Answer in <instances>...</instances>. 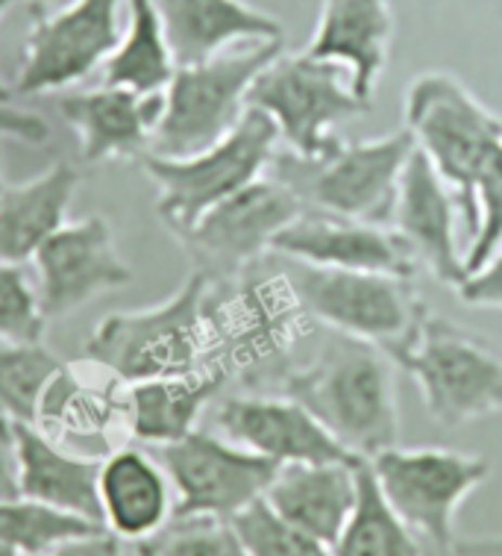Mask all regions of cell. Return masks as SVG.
I'll return each mask as SVG.
<instances>
[{
	"label": "cell",
	"mask_w": 502,
	"mask_h": 556,
	"mask_svg": "<svg viewBox=\"0 0 502 556\" xmlns=\"http://www.w3.org/2000/svg\"><path fill=\"white\" fill-rule=\"evenodd\" d=\"M285 395L359 459L400 445L397 380L379 344L332 330L318 354L285 377Z\"/></svg>",
	"instance_id": "cell-1"
},
{
	"label": "cell",
	"mask_w": 502,
	"mask_h": 556,
	"mask_svg": "<svg viewBox=\"0 0 502 556\" xmlns=\"http://www.w3.org/2000/svg\"><path fill=\"white\" fill-rule=\"evenodd\" d=\"M211 289L215 280L194 268L168 301L106 315L86 342V359L124 386L201 368L211 342Z\"/></svg>",
	"instance_id": "cell-2"
},
{
	"label": "cell",
	"mask_w": 502,
	"mask_h": 556,
	"mask_svg": "<svg viewBox=\"0 0 502 556\" xmlns=\"http://www.w3.org/2000/svg\"><path fill=\"white\" fill-rule=\"evenodd\" d=\"M406 130L450 186L471 244L479 230L476 180L502 144V115L488 110L452 74L426 72L406 89Z\"/></svg>",
	"instance_id": "cell-3"
},
{
	"label": "cell",
	"mask_w": 502,
	"mask_h": 556,
	"mask_svg": "<svg viewBox=\"0 0 502 556\" xmlns=\"http://www.w3.org/2000/svg\"><path fill=\"white\" fill-rule=\"evenodd\" d=\"M385 354L421 386L423 406L441 427L502 413V348L429 309Z\"/></svg>",
	"instance_id": "cell-4"
},
{
	"label": "cell",
	"mask_w": 502,
	"mask_h": 556,
	"mask_svg": "<svg viewBox=\"0 0 502 556\" xmlns=\"http://www.w3.org/2000/svg\"><path fill=\"white\" fill-rule=\"evenodd\" d=\"M280 130L268 112L247 106L221 142L191 156L144 153L141 172L156 186V213L173 236H182L209 213L211 206L242 192L271 168Z\"/></svg>",
	"instance_id": "cell-5"
},
{
	"label": "cell",
	"mask_w": 502,
	"mask_h": 556,
	"mask_svg": "<svg viewBox=\"0 0 502 556\" xmlns=\"http://www.w3.org/2000/svg\"><path fill=\"white\" fill-rule=\"evenodd\" d=\"M414 148V136L402 127L379 139L342 142L321 160L276 151L268 174L285 182L306 210L388 227Z\"/></svg>",
	"instance_id": "cell-6"
},
{
	"label": "cell",
	"mask_w": 502,
	"mask_h": 556,
	"mask_svg": "<svg viewBox=\"0 0 502 556\" xmlns=\"http://www.w3.org/2000/svg\"><path fill=\"white\" fill-rule=\"evenodd\" d=\"M282 53V41H250L197 65H180L165 89L153 151L191 156L221 142L242 122L253 80Z\"/></svg>",
	"instance_id": "cell-7"
},
{
	"label": "cell",
	"mask_w": 502,
	"mask_h": 556,
	"mask_svg": "<svg viewBox=\"0 0 502 556\" xmlns=\"http://www.w3.org/2000/svg\"><path fill=\"white\" fill-rule=\"evenodd\" d=\"M247 106L271 115L288 151L303 160H321L344 142L335 136V127L368 115L373 103L356 94L342 62L321 60L309 51H282L253 80Z\"/></svg>",
	"instance_id": "cell-8"
},
{
	"label": "cell",
	"mask_w": 502,
	"mask_h": 556,
	"mask_svg": "<svg viewBox=\"0 0 502 556\" xmlns=\"http://www.w3.org/2000/svg\"><path fill=\"white\" fill-rule=\"evenodd\" d=\"M285 283L300 313L335 333L356 336L388 351L412 333L426 304L409 277L376 271H344L285 260Z\"/></svg>",
	"instance_id": "cell-9"
},
{
	"label": "cell",
	"mask_w": 502,
	"mask_h": 556,
	"mask_svg": "<svg viewBox=\"0 0 502 556\" xmlns=\"http://www.w3.org/2000/svg\"><path fill=\"white\" fill-rule=\"evenodd\" d=\"M368 463L394 513L438 551H452L459 509L491 477L488 459L447 447L397 445Z\"/></svg>",
	"instance_id": "cell-10"
},
{
	"label": "cell",
	"mask_w": 502,
	"mask_h": 556,
	"mask_svg": "<svg viewBox=\"0 0 502 556\" xmlns=\"http://www.w3.org/2000/svg\"><path fill=\"white\" fill-rule=\"evenodd\" d=\"M173 485V518L232 521L265 497L280 466L235 445L221 433L191 430L171 445L153 447Z\"/></svg>",
	"instance_id": "cell-11"
},
{
	"label": "cell",
	"mask_w": 502,
	"mask_h": 556,
	"mask_svg": "<svg viewBox=\"0 0 502 556\" xmlns=\"http://www.w3.org/2000/svg\"><path fill=\"white\" fill-rule=\"evenodd\" d=\"M306 206L300 198L276 180L273 174H265L242 192L211 206L191 230L177 236L185 251L194 256V268L211 277L215 283L235 280L256 260L271 253L273 239L303 213Z\"/></svg>",
	"instance_id": "cell-12"
},
{
	"label": "cell",
	"mask_w": 502,
	"mask_h": 556,
	"mask_svg": "<svg viewBox=\"0 0 502 556\" xmlns=\"http://www.w3.org/2000/svg\"><path fill=\"white\" fill-rule=\"evenodd\" d=\"M124 0H70L33 21L24 41L15 91L48 94L86 80L103 68L121 39Z\"/></svg>",
	"instance_id": "cell-13"
},
{
	"label": "cell",
	"mask_w": 502,
	"mask_h": 556,
	"mask_svg": "<svg viewBox=\"0 0 502 556\" xmlns=\"http://www.w3.org/2000/svg\"><path fill=\"white\" fill-rule=\"evenodd\" d=\"M39 301L48 321L68 318L106 292L132 283L130 265L115 248V233L103 215L62 224L33 256Z\"/></svg>",
	"instance_id": "cell-14"
},
{
	"label": "cell",
	"mask_w": 502,
	"mask_h": 556,
	"mask_svg": "<svg viewBox=\"0 0 502 556\" xmlns=\"http://www.w3.org/2000/svg\"><path fill=\"white\" fill-rule=\"evenodd\" d=\"M215 433L265 459H273L276 466L359 459L306 406L288 395L227 397L215 409Z\"/></svg>",
	"instance_id": "cell-15"
},
{
	"label": "cell",
	"mask_w": 502,
	"mask_h": 556,
	"mask_svg": "<svg viewBox=\"0 0 502 556\" xmlns=\"http://www.w3.org/2000/svg\"><path fill=\"white\" fill-rule=\"evenodd\" d=\"M273 256L318 268L344 271H376L409 277L417 271V260L391 227L342 218V215L303 210L276 239Z\"/></svg>",
	"instance_id": "cell-16"
},
{
	"label": "cell",
	"mask_w": 502,
	"mask_h": 556,
	"mask_svg": "<svg viewBox=\"0 0 502 556\" xmlns=\"http://www.w3.org/2000/svg\"><path fill=\"white\" fill-rule=\"evenodd\" d=\"M459 218L462 215L450 186L438 177L426 153L414 148L397 189L391 230L406 242L417 265H426L443 286L452 289L467 280V265L455 236Z\"/></svg>",
	"instance_id": "cell-17"
},
{
	"label": "cell",
	"mask_w": 502,
	"mask_h": 556,
	"mask_svg": "<svg viewBox=\"0 0 502 556\" xmlns=\"http://www.w3.org/2000/svg\"><path fill=\"white\" fill-rule=\"evenodd\" d=\"M162 106L165 91L139 94L121 86L60 94L56 101L65 124L77 132L86 162H139L144 153H151Z\"/></svg>",
	"instance_id": "cell-18"
},
{
	"label": "cell",
	"mask_w": 502,
	"mask_h": 556,
	"mask_svg": "<svg viewBox=\"0 0 502 556\" xmlns=\"http://www.w3.org/2000/svg\"><path fill=\"white\" fill-rule=\"evenodd\" d=\"M98 495L106 533L124 545H141L173 521L171 477L141 447H118L103 459Z\"/></svg>",
	"instance_id": "cell-19"
},
{
	"label": "cell",
	"mask_w": 502,
	"mask_h": 556,
	"mask_svg": "<svg viewBox=\"0 0 502 556\" xmlns=\"http://www.w3.org/2000/svg\"><path fill=\"white\" fill-rule=\"evenodd\" d=\"M177 68L250 41H282V24L247 0H153Z\"/></svg>",
	"instance_id": "cell-20"
},
{
	"label": "cell",
	"mask_w": 502,
	"mask_h": 556,
	"mask_svg": "<svg viewBox=\"0 0 502 556\" xmlns=\"http://www.w3.org/2000/svg\"><path fill=\"white\" fill-rule=\"evenodd\" d=\"M394 15L388 0H323L318 30L306 51L321 60L342 62L352 89L373 103V91L388 65Z\"/></svg>",
	"instance_id": "cell-21"
},
{
	"label": "cell",
	"mask_w": 502,
	"mask_h": 556,
	"mask_svg": "<svg viewBox=\"0 0 502 556\" xmlns=\"http://www.w3.org/2000/svg\"><path fill=\"white\" fill-rule=\"evenodd\" d=\"M359 463L362 459L280 466L265 492V501L282 518L332 547L342 536L359 497Z\"/></svg>",
	"instance_id": "cell-22"
},
{
	"label": "cell",
	"mask_w": 502,
	"mask_h": 556,
	"mask_svg": "<svg viewBox=\"0 0 502 556\" xmlns=\"http://www.w3.org/2000/svg\"><path fill=\"white\" fill-rule=\"evenodd\" d=\"M227 383L221 365L206 363L185 375L151 377L127 383L121 418L132 439L144 445H171L191 430H197L203 409L215 401Z\"/></svg>",
	"instance_id": "cell-23"
},
{
	"label": "cell",
	"mask_w": 502,
	"mask_h": 556,
	"mask_svg": "<svg viewBox=\"0 0 502 556\" xmlns=\"http://www.w3.org/2000/svg\"><path fill=\"white\" fill-rule=\"evenodd\" d=\"M12 433L18 454L21 495L103 525L101 495H98L101 463L68 454L53 442L48 430L30 421H12Z\"/></svg>",
	"instance_id": "cell-24"
},
{
	"label": "cell",
	"mask_w": 502,
	"mask_h": 556,
	"mask_svg": "<svg viewBox=\"0 0 502 556\" xmlns=\"http://www.w3.org/2000/svg\"><path fill=\"white\" fill-rule=\"evenodd\" d=\"M77 172L68 162H53L48 172L30 180L0 189V260L3 263H33L62 224L77 194Z\"/></svg>",
	"instance_id": "cell-25"
},
{
	"label": "cell",
	"mask_w": 502,
	"mask_h": 556,
	"mask_svg": "<svg viewBox=\"0 0 502 556\" xmlns=\"http://www.w3.org/2000/svg\"><path fill=\"white\" fill-rule=\"evenodd\" d=\"M127 27L115 51L103 62V86H121L139 94H159L168 89L177 60L162 27L153 0H124Z\"/></svg>",
	"instance_id": "cell-26"
},
{
	"label": "cell",
	"mask_w": 502,
	"mask_h": 556,
	"mask_svg": "<svg viewBox=\"0 0 502 556\" xmlns=\"http://www.w3.org/2000/svg\"><path fill=\"white\" fill-rule=\"evenodd\" d=\"M332 556H426L423 539L406 525L379 492L371 463H359V497Z\"/></svg>",
	"instance_id": "cell-27"
},
{
	"label": "cell",
	"mask_w": 502,
	"mask_h": 556,
	"mask_svg": "<svg viewBox=\"0 0 502 556\" xmlns=\"http://www.w3.org/2000/svg\"><path fill=\"white\" fill-rule=\"evenodd\" d=\"M65 363L44 344L0 339V415L12 421H39L41 401Z\"/></svg>",
	"instance_id": "cell-28"
},
{
	"label": "cell",
	"mask_w": 502,
	"mask_h": 556,
	"mask_svg": "<svg viewBox=\"0 0 502 556\" xmlns=\"http://www.w3.org/2000/svg\"><path fill=\"white\" fill-rule=\"evenodd\" d=\"M94 533H106V527L33 497L18 495L0 501V542L15 547L21 556L41 554L62 542Z\"/></svg>",
	"instance_id": "cell-29"
},
{
	"label": "cell",
	"mask_w": 502,
	"mask_h": 556,
	"mask_svg": "<svg viewBox=\"0 0 502 556\" xmlns=\"http://www.w3.org/2000/svg\"><path fill=\"white\" fill-rule=\"evenodd\" d=\"M247 556H332V551L306 530L282 518L265 497L230 521Z\"/></svg>",
	"instance_id": "cell-30"
},
{
	"label": "cell",
	"mask_w": 502,
	"mask_h": 556,
	"mask_svg": "<svg viewBox=\"0 0 502 556\" xmlns=\"http://www.w3.org/2000/svg\"><path fill=\"white\" fill-rule=\"evenodd\" d=\"M136 556H247V551L230 521L173 518L162 533L136 545Z\"/></svg>",
	"instance_id": "cell-31"
},
{
	"label": "cell",
	"mask_w": 502,
	"mask_h": 556,
	"mask_svg": "<svg viewBox=\"0 0 502 556\" xmlns=\"http://www.w3.org/2000/svg\"><path fill=\"white\" fill-rule=\"evenodd\" d=\"M48 315L41 309L39 289L27 280L21 265L0 260V339L41 344Z\"/></svg>",
	"instance_id": "cell-32"
},
{
	"label": "cell",
	"mask_w": 502,
	"mask_h": 556,
	"mask_svg": "<svg viewBox=\"0 0 502 556\" xmlns=\"http://www.w3.org/2000/svg\"><path fill=\"white\" fill-rule=\"evenodd\" d=\"M476 206H479V230L464 251L467 274L479 271L502 244V144L493 151L476 180Z\"/></svg>",
	"instance_id": "cell-33"
},
{
	"label": "cell",
	"mask_w": 502,
	"mask_h": 556,
	"mask_svg": "<svg viewBox=\"0 0 502 556\" xmlns=\"http://www.w3.org/2000/svg\"><path fill=\"white\" fill-rule=\"evenodd\" d=\"M455 292L464 304L482 306V309H502V244L479 271L467 274V280Z\"/></svg>",
	"instance_id": "cell-34"
},
{
	"label": "cell",
	"mask_w": 502,
	"mask_h": 556,
	"mask_svg": "<svg viewBox=\"0 0 502 556\" xmlns=\"http://www.w3.org/2000/svg\"><path fill=\"white\" fill-rule=\"evenodd\" d=\"M0 136L27 144H41L51 136V127L36 112H24L10 106V103H0Z\"/></svg>",
	"instance_id": "cell-35"
},
{
	"label": "cell",
	"mask_w": 502,
	"mask_h": 556,
	"mask_svg": "<svg viewBox=\"0 0 502 556\" xmlns=\"http://www.w3.org/2000/svg\"><path fill=\"white\" fill-rule=\"evenodd\" d=\"M18 454H15V433L12 418L0 415V501L18 497Z\"/></svg>",
	"instance_id": "cell-36"
},
{
	"label": "cell",
	"mask_w": 502,
	"mask_h": 556,
	"mask_svg": "<svg viewBox=\"0 0 502 556\" xmlns=\"http://www.w3.org/2000/svg\"><path fill=\"white\" fill-rule=\"evenodd\" d=\"M33 556H124V542L112 533H94V536L70 539V542H62L51 551Z\"/></svg>",
	"instance_id": "cell-37"
},
{
	"label": "cell",
	"mask_w": 502,
	"mask_h": 556,
	"mask_svg": "<svg viewBox=\"0 0 502 556\" xmlns=\"http://www.w3.org/2000/svg\"><path fill=\"white\" fill-rule=\"evenodd\" d=\"M452 556H502V536L455 539Z\"/></svg>",
	"instance_id": "cell-38"
},
{
	"label": "cell",
	"mask_w": 502,
	"mask_h": 556,
	"mask_svg": "<svg viewBox=\"0 0 502 556\" xmlns=\"http://www.w3.org/2000/svg\"><path fill=\"white\" fill-rule=\"evenodd\" d=\"M33 3H39V7H44V10H60V7L70 3V0H33Z\"/></svg>",
	"instance_id": "cell-39"
},
{
	"label": "cell",
	"mask_w": 502,
	"mask_h": 556,
	"mask_svg": "<svg viewBox=\"0 0 502 556\" xmlns=\"http://www.w3.org/2000/svg\"><path fill=\"white\" fill-rule=\"evenodd\" d=\"M3 142H7V136H0V189L7 186V182H3Z\"/></svg>",
	"instance_id": "cell-40"
},
{
	"label": "cell",
	"mask_w": 502,
	"mask_h": 556,
	"mask_svg": "<svg viewBox=\"0 0 502 556\" xmlns=\"http://www.w3.org/2000/svg\"><path fill=\"white\" fill-rule=\"evenodd\" d=\"M0 556H21V554H18V551H15V547L3 545V542H0Z\"/></svg>",
	"instance_id": "cell-41"
},
{
	"label": "cell",
	"mask_w": 502,
	"mask_h": 556,
	"mask_svg": "<svg viewBox=\"0 0 502 556\" xmlns=\"http://www.w3.org/2000/svg\"><path fill=\"white\" fill-rule=\"evenodd\" d=\"M10 89H7V86H3V80H0V103H10Z\"/></svg>",
	"instance_id": "cell-42"
},
{
	"label": "cell",
	"mask_w": 502,
	"mask_h": 556,
	"mask_svg": "<svg viewBox=\"0 0 502 556\" xmlns=\"http://www.w3.org/2000/svg\"><path fill=\"white\" fill-rule=\"evenodd\" d=\"M12 3H15V0H0V18L12 10Z\"/></svg>",
	"instance_id": "cell-43"
}]
</instances>
